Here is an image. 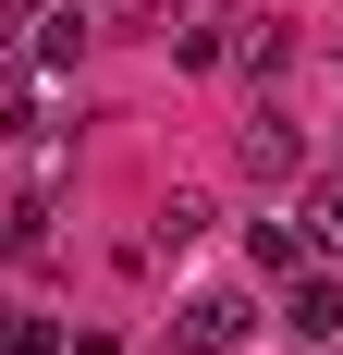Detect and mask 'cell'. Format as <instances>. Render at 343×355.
Instances as JSON below:
<instances>
[{
  "label": "cell",
  "instance_id": "cell-1",
  "mask_svg": "<svg viewBox=\"0 0 343 355\" xmlns=\"http://www.w3.org/2000/svg\"><path fill=\"white\" fill-rule=\"evenodd\" d=\"M233 343H245V294H184L172 355H233Z\"/></svg>",
  "mask_w": 343,
  "mask_h": 355
},
{
  "label": "cell",
  "instance_id": "cell-2",
  "mask_svg": "<svg viewBox=\"0 0 343 355\" xmlns=\"http://www.w3.org/2000/svg\"><path fill=\"white\" fill-rule=\"evenodd\" d=\"M233 159H245V172H258V184H294V172H307V135H294L282 110H258V123H245V135H233Z\"/></svg>",
  "mask_w": 343,
  "mask_h": 355
},
{
  "label": "cell",
  "instance_id": "cell-3",
  "mask_svg": "<svg viewBox=\"0 0 343 355\" xmlns=\"http://www.w3.org/2000/svg\"><path fill=\"white\" fill-rule=\"evenodd\" d=\"M282 331H294V343H343V282L294 270V306H282Z\"/></svg>",
  "mask_w": 343,
  "mask_h": 355
},
{
  "label": "cell",
  "instance_id": "cell-4",
  "mask_svg": "<svg viewBox=\"0 0 343 355\" xmlns=\"http://www.w3.org/2000/svg\"><path fill=\"white\" fill-rule=\"evenodd\" d=\"M74 49H86V12H74V0L25 12V62H74Z\"/></svg>",
  "mask_w": 343,
  "mask_h": 355
},
{
  "label": "cell",
  "instance_id": "cell-5",
  "mask_svg": "<svg viewBox=\"0 0 343 355\" xmlns=\"http://www.w3.org/2000/svg\"><path fill=\"white\" fill-rule=\"evenodd\" d=\"M245 257H258V282H294V270H307V233H294V220H258Z\"/></svg>",
  "mask_w": 343,
  "mask_h": 355
},
{
  "label": "cell",
  "instance_id": "cell-6",
  "mask_svg": "<svg viewBox=\"0 0 343 355\" xmlns=\"http://www.w3.org/2000/svg\"><path fill=\"white\" fill-rule=\"evenodd\" d=\"M221 62H258V73H270V62H282V12H233V37H221Z\"/></svg>",
  "mask_w": 343,
  "mask_h": 355
},
{
  "label": "cell",
  "instance_id": "cell-7",
  "mask_svg": "<svg viewBox=\"0 0 343 355\" xmlns=\"http://www.w3.org/2000/svg\"><path fill=\"white\" fill-rule=\"evenodd\" d=\"M0 257H49V209H37V196L0 209Z\"/></svg>",
  "mask_w": 343,
  "mask_h": 355
},
{
  "label": "cell",
  "instance_id": "cell-8",
  "mask_svg": "<svg viewBox=\"0 0 343 355\" xmlns=\"http://www.w3.org/2000/svg\"><path fill=\"white\" fill-rule=\"evenodd\" d=\"M208 220H221V209H208V196H172V209H160V245H196Z\"/></svg>",
  "mask_w": 343,
  "mask_h": 355
},
{
  "label": "cell",
  "instance_id": "cell-9",
  "mask_svg": "<svg viewBox=\"0 0 343 355\" xmlns=\"http://www.w3.org/2000/svg\"><path fill=\"white\" fill-rule=\"evenodd\" d=\"M0 355H62V319H0Z\"/></svg>",
  "mask_w": 343,
  "mask_h": 355
},
{
  "label": "cell",
  "instance_id": "cell-10",
  "mask_svg": "<svg viewBox=\"0 0 343 355\" xmlns=\"http://www.w3.org/2000/svg\"><path fill=\"white\" fill-rule=\"evenodd\" d=\"M307 220H319L307 245H319V257H343V184H331V196H319V209H307Z\"/></svg>",
  "mask_w": 343,
  "mask_h": 355
},
{
  "label": "cell",
  "instance_id": "cell-11",
  "mask_svg": "<svg viewBox=\"0 0 343 355\" xmlns=\"http://www.w3.org/2000/svg\"><path fill=\"white\" fill-rule=\"evenodd\" d=\"M12 62H25V37H12V12H0V73H12Z\"/></svg>",
  "mask_w": 343,
  "mask_h": 355
}]
</instances>
